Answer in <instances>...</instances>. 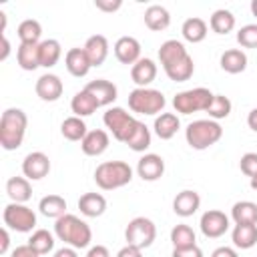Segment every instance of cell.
Masks as SVG:
<instances>
[{
  "instance_id": "cell-48",
  "label": "cell",
  "mask_w": 257,
  "mask_h": 257,
  "mask_svg": "<svg viewBox=\"0 0 257 257\" xmlns=\"http://www.w3.org/2000/svg\"><path fill=\"white\" fill-rule=\"evenodd\" d=\"M86 257H110V251L104 245H92L86 251Z\"/></svg>"
},
{
  "instance_id": "cell-1",
  "label": "cell",
  "mask_w": 257,
  "mask_h": 257,
  "mask_svg": "<svg viewBox=\"0 0 257 257\" xmlns=\"http://www.w3.org/2000/svg\"><path fill=\"white\" fill-rule=\"evenodd\" d=\"M54 235L58 241L74 249H86L92 241V231L88 223L72 213H66L54 221Z\"/></svg>"
},
{
  "instance_id": "cell-22",
  "label": "cell",
  "mask_w": 257,
  "mask_h": 257,
  "mask_svg": "<svg viewBox=\"0 0 257 257\" xmlns=\"http://www.w3.org/2000/svg\"><path fill=\"white\" fill-rule=\"evenodd\" d=\"M153 128H155V135L161 139V141H169L177 135V131L181 128V120L175 112H161L155 122H153Z\"/></svg>"
},
{
  "instance_id": "cell-7",
  "label": "cell",
  "mask_w": 257,
  "mask_h": 257,
  "mask_svg": "<svg viewBox=\"0 0 257 257\" xmlns=\"http://www.w3.org/2000/svg\"><path fill=\"white\" fill-rule=\"evenodd\" d=\"M102 122H104V126L110 131V135L118 143H126L128 137L133 135V131L139 124V120L131 112H126L122 106H110V108H106V112L102 114Z\"/></svg>"
},
{
  "instance_id": "cell-43",
  "label": "cell",
  "mask_w": 257,
  "mask_h": 257,
  "mask_svg": "<svg viewBox=\"0 0 257 257\" xmlns=\"http://www.w3.org/2000/svg\"><path fill=\"white\" fill-rule=\"evenodd\" d=\"M171 257H203V251L199 245L193 247H183V249H173Z\"/></svg>"
},
{
  "instance_id": "cell-41",
  "label": "cell",
  "mask_w": 257,
  "mask_h": 257,
  "mask_svg": "<svg viewBox=\"0 0 257 257\" xmlns=\"http://www.w3.org/2000/svg\"><path fill=\"white\" fill-rule=\"evenodd\" d=\"M237 42L241 48H257V24H245L237 30Z\"/></svg>"
},
{
  "instance_id": "cell-24",
  "label": "cell",
  "mask_w": 257,
  "mask_h": 257,
  "mask_svg": "<svg viewBox=\"0 0 257 257\" xmlns=\"http://www.w3.org/2000/svg\"><path fill=\"white\" fill-rule=\"evenodd\" d=\"M78 209L84 217L88 219H94V217H100L104 211H106V199L100 195V193H84L80 195L78 199Z\"/></svg>"
},
{
  "instance_id": "cell-40",
  "label": "cell",
  "mask_w": 257,
  "mask_h": 257,
  "mask_svg": "<svg viewBox=\"0 0 257 257\" xmlns=\"http://www.w3.org/2000/svg\"><path fill=\"white\" fill-rule=\"evenodd\" d=\"M231 108H233V104H231L229 96L215 94L213 100H211V104H209V108H207V114L213 120H221V118H227L231 114Z\"/></svg>"
},
{
  "instance_id": "cell-18",
  "label": "cell",
  "mask_w": 257,
  "mask_h": 257,
  "mask_svg": "<svg viewBox=\"0 0 257 257\" xmlns=\"http://www.w3.org/2000/svg\"><path fill=\"white\" fill-rule=\"evenodd\" d=\"M108 143H110L108 133L102 128H94V131H88L86 137L80 141V149L86 157H98L108 149Z\"/></svg>"
},
{
  "instance_id": "cell-44",
  "label": "cell",
  "mask_w": 257,
  "mask_h": 257,
  "mask_svg": "<svg viewBox=\"0 0 257 257\" xmlns=\"http://www.w3.org/2000/svg\"><path fill=\"white\" fill-rule=\"evenodd\" d=\"M94 6L96 10H102V12H116L122 2L120 0H94Z\"/></svg>"
},
{
  "instance_id": "cell-42",
  "label": "cell",
  "mask_w": 257,
  "mask_h": 257,
  "mask_svg": "<svg viewBox=\"0 0 257 257\" xmlns=\"http://www.w3.org/2000/svg\"><path fill=\"white\" fill-rule=\"evenodd\" d=\"M239 169L249 179L257 177V153H245L239 161Z\"/></svg>"
},
{
  "instance_id": "cell-51",
  "label": "cell",
  "mask_w": 257,
  "mask_h": 257,
  "mask_svg": "<svg viewBox=\"0 0 257 257\" xmlns=\"http://www.w3.org/2000/svg\"><path fill=\"white\" fill-rule=\"evenodd\" d=\"M247 124H249L251 131L257 133V108H251V110H249V114H247Z\"/></svg>"
},
{
  "instance_id": "cell-33",
  "label": "cell",
  "mask_w": 257,
  "mask_h": 257,
  "mask_svg": "<svg viewBox=\"0 0 257 257\" xmlns=\"http://www.w3.org/2000/svg\"><path fill=\"white\" fill-rule=\"evenodd\" d=\"M38 211L48 219H60L66 215V201L60 195H46L38 203Z\"/></svg>"
},
{
  "instance_id": "cell-32",
  "label": "cell",
  "mask_w": 257,
  "mask_h": 257,
  "mask_svg": "<svg viewBox=\"0 0 257 257\" xmlns=\"http://www.w3.org/2000/svg\"><path fill=\"white\" fill-rule=\"evenodd\" d=\"M231 219L235 221V225H257V203L253 201H237L231 207Z\"/></svg>"
},
{
  "instance_id": "cell-34",
  "label": "cell",
  "mask_w": 257,
  "mask_h": 257,
  "mask_svg": "<svg viewBox=\"0 0 257 257\" xmlns=\"http://www.w3.org/2000/svg\"><path fill=\"white\" fill-rule=\"evenodd\" d=\"M209 28L215 34H229L235 28V16H233V12L227 10V8L215 10L211 14V18H209Z\"/></svg>"
},
{
  "instance_id": "cell-37",
  "label": "cell",
  "mask_w": 257,
  "mask_h": 257,
  "mask_svg": "<svg viewBox=\"0 0 257 257\" xmlns=\"http://www.w3.org/2000/svg\"><path fill=\"white\" fill-rule=\"evenodd\" d=\"M124 145H126L131 151H135V153H145V151L151 147V131H149V126L139 120L137 128L133 131V135L128 137V141H126Z\"/></svg>"
},
{
  "instance_id": "cell-35",
  "label": "cell",
  "mask_w": 257,
  "mask_h": 257,
  "mask_svg": "<svg viewBox=\"0 0 257 257\" xmlns=\"http://www.w3.org/2000/svg\"><path fill=\"white\" fill-rule=\"evenodd\" d=\"M60 133H62V137H64L66 141L76 143V141H82L88 131H86V122H84L80 116H74V114H72V116H68V118L62 120Z\"/></svg>"
},
{
  "instance_id": "cell-6",
  "label": "cell",
  "mask_w": 257,
  "mask_h": 257,
  "mask_svg": "<svg viewBox=\"0 0 257 257\" xmlns=\"http://www.w3.org/2000/svg\"><path fill=\"white\" fill-rule=\"evenodd\" d=\"M213 92L205 86H197V88H189V90H181L175 94L173 98V106L177 112L181 114H193V112H207L211 100H213Z\"/></svg>"
},
{
  "instance_id": "cell-39",
  "label": "cell",
  "mask_w": 257,
  "mask_h": 257,
  "mask_svg": "<svg viewBox=\"0 0 257 257\" xmlns=\"http://www.w3.org/2000/svg\"><path fill=\"white\" fill-rule=\"evenodd\" d=\"M20 42H32V44H38L42 42L40 36H42V26L38 20H32V18H26L18 24V30H16Z\"/></svg>"
},
{
  "instance_id": "cell-29",
  "label": "cell",
  "mask_w": 257,
  "mask_h": 257,
  "mask_svg": "<svg viewBox=\"0 0 257 257\" xmlns=\"http://www.w3.org/2000/svg\"><path fill=\"white\" fill-rule=\"evenodd\" d=\"M100 104L96 102V98L88 92V90H78L74 96H72V100H70V110L74 112V116H80V118H84V116H90L96 108H98Z\"/></svg>"
},
{
  "instance_id": "cell-47",
  "label": "cell",
  "mask_w": 257,
  "mask_h": 257,
  "mask_svg": "<svg viewBox=\"0 0 257 257\" xmlns=\"http://www.w3.org/2000/svg\"><path fill=\"white\" fill-rule=\"evenodd\" d=\"M116 257H143V249L133 247V245H124V247L116 253Z\"/></svg>"
},
{
  "instance_id": "cell-27",
  "label": "cell",
  "mask_w": 257,
  "mask_h": 257,
  "mask_svg": "<svg viewBox=\"0 0 257 257\" xmlns=\"http://www.w3.org/2000/svg\"><path fill=\"white\" fill-rule=\"evenodd\" d=\"M219 64H221V68H223L225 72H229V74H239V72H243V70L247 68V54H245V50H241V48H229V50H225V52L221 54Z\"/></svg>"
},
{
  "instance_id": "cell-16",
  "label": "cell",
  "mask_w": 257,
  "mask_h": 257,
  "mask_svg": "<svg viewBox=\"0 0 257 257\" xmlns=\"http://www.w3.org/2000/svg\"><path fill=\"white\" fill-rule=\"evenodd\" d=\"M64 66L76 78L86 76L90 72V68H92V64H90L84 48H70V50H66V54H64Z\"/></svg>"
},
{
  "instance_id": "cell-28",
  "label": "cell",
  "mask_w": 257,
  "mask_h": 257,
  "mask_svg": "<svg viewBox=\"0 0 257 257\" xmlns=\"http://www.w3.org/2000/svg\"><path fill=\"white\" fill-rule=\"evenodd\" d=\"M6 195L12 203H26L32 197V185L26 177H10L6 181Z\"/></svg>"
},
{
  "instance_id": "cell-53",
  "label": "cell",
  "mask_w": 257,
  "mask_h": 257,
  "mask_svg": "<svg viewBox=\"0 0 257 257\" xmlns=\"http://www.w3.org/2000/svg\"><path fill=\"white\" fill-rule=\"evenodd\" d=\"M251 12H253V16L257 18V0H251Z\"/></svg>"
},
{
  "instance_id": "cell-45",
  "label": "cell",
  "mask_w": 257,
  "mask_h": 257,
  "mask_svg": "<svg viewBox=\"0 0 257 257\" xmlns=\"http://www.w3.org/2000/svg\"><path fill=\"white\" fill-rule=\"evenodd\" d=\"M10 257H40L28 243L26 245H18L16 249H12V253H10Z\"/></svg>"
},
{
  "instance_id": "cell-14",
  "label": "cell",
  "mask_w": 257,
  "mask_h": 257,
  "mask_svg": "<svg viewBox=\"0 0 257 257\" xmlns=\"http://www.w3.org/2000/svg\"><path fill=\"white\" fill-rule=\"evenodd\" d=\"M114 56L120 64H135L141 60V42L135 38V36H120L116 42H114Z\"/></svg>"
},
{
  "instance_id": "cell-15",
  "label": "cell",
  "mask_w": 257,
  "mask_h": 257,
  "mask_svg": "<svg viewBox=\"0 0 257 257\" xmlns=\"http://www.w3.org/2000/svg\"><path fill=\"white\" fill-rule=\"evenodd\" d=\"M187 56H189V52H187V48H185V44L181 40L171 38V40H165L159 46V60H161L163 70L169 68V66H173V64H177L179 60H183Z\"/></svg>"
},
{
  "instance_id": "cell-50",
  "label": "cell",
  "mask_w": 257,
  "mask_h": 257,
  "mask_svg": "<svg viewBox=\"0 0 257 257\" xmlns=\"http://www.w3.org/2000/svg\"><path fill=\"white\" fill-rule=\"evenodd\" d=\"M52 257H78V253H76V249H74V247H68V245H64V247L56 249Z\"/></svg>"
},
{
  "instance_id": "cell-11",
  "label": "cell",
  "mask_w": 257,
  "mask_h": 257,
  "mask_svg": "<svg viewBox=\"0 0 257 257\" xmlns=\"http://www.w3.org/2000/svg\"><path fill=\"white\" fill-rule=\"evenodd\" d=\"M50 173V159L42 151H32L22 161V175L28 181H40Z\"/></svg>"
},
{
  "instance_id": "cell-17",
  "label": "cell",
  "mask_w": 257,
  "mask_h": 257,
  "mask_svg": "<svg viewBox=\"0 0 257 257\" xmlns=\"http://www.w3.org/2000/svg\"><path fill=\"white\" fill-rule=\"evenodd\" d=\"M84 90H88V92L96 98V102H98L100 106H108V104H112V102L116 100V94H118L116 84H112V82L106 80V78L90 80V82L84 86Z\"/></svg>"
},
{
  "instance_id": "cell-54",
  "label": "cell",
  "mask_w": 257,
  "mask_h": 257,
  "mask_svg": "<svg viewBox=\"0 0 257 257\" xmlns=\"http://www.w3.org/2000/svg\"><path fill=\"white\" fill-rule=\"evenodd\" d=\"M249 185H251V189H255V191H257V177L249 179Z\"/></svg>"
},
{
  "instance_id": "cell-9",
  "label": "cell",
  "mask_w": 257,
  "mask_h": 257,
  "mask_svg": "<svg viewBox=\"0 0 257 257\" xmlns=\"http://www.w3.org/2000/svg\"><path fill=\"white\" fill-rule=\"evenodd\" d=\"M155 239H157V225L149 217H135V219L128 221V225L124 229L126 245L147 249V247L153 245Z\"/></svg>"
},
{
  "instance_id": "cell-21",
  "label": "cell",
  "mask_w": 257,
  "mask_h": 257,
  "mask_svg": "<svg viewBox=\"0 0 257 257\" xmlns=\"http://www.w3.org/2000/svg\"><path fill=\"white\" fill-rule=\"evenodd\" d=\"M131 78L137 88H147L157 78V64L151 58H141L131 66Z\"/></svg>"
},
{
  "instance_id": "cell-19",
  "label": "cell",
  "mask_w": 257,
  "mask_h": 257,
  "mask_svg": "<svg viewBox=\"0 0 257 257\" xmlns=\"http://www.w3.org/2000/svg\"><path fill=\"white\" fill-rule=\"evenodd\" d=\"M199 207H201V197L197 191H191V189L177 193V197L173 199V211L179 217H191L199 211Z\"/></svg>"
},
{
  "instance_id": "cell-20",
  "label": "cell",
  "mask_w": 257,
  "mask_h": 257,
  "mask_svg": "<svg viewBox=\"0 0 257 257\" xmlns=\"http://www.w3.org/2000/svg\"><path fill=\"white\" fill-rule=\"evenodd\" d=\"M82 48H84V52H86V56H88V60H90L92 66L104 64V60L108 56V40H106V36L92 34V36L86 38V42H84Z\"/></svg>"
},
{
  "instance_id": "cell-25",
  "label": "cell",
  "mask_w": 257,
  "mask_h": 257,
  "mask_svg": "<svg viewBox=\"0 0 257 257\" xmlns=\"http://www.w3.org/2000/svg\"><path fill=\"white\" fill-rule=\"evenodd\" d=\"M207 32H209V26H207V22H205L203 18H199V16L187 18V20L183 22V26H181L183 38H185L187 42H191V44L203 42V40L207 38Z\"/></svg>"
},
{
  "instance_id": "cell-12",
  "label": "cell",
  "mask_w": 257,
  "mask_h": 257,
  "mask_svg": "<svg viewBox=\"0 0 257 257\" xmlns=\"http://www.w3.org/2000/svg\"><path fill=\"white\" fill-rule=\"evenodd\" d=\"M34 90H36V96L44 102H54L62 96V90H64V84L60 80L58 74H52V72H44L42 76H38L36 84H34Z\"/></svg>"
},
{
  "instance_id": "cell-23",
  "label": "cell",
  "mask_w": 257,
  "mask_h": 257,
  "mask_svg": "<svg viewBox=\"0 0 257 257\" xmlns=\"http://www.w3.org/2000/svg\"><path fill=\"white\" fill-rule=\"evenodd\" d=\"M171 24V14L165 6L161 4H151L147 10H145V26L153 32H161L165 28H169Z\"/></svg>"
},
{
  "instance_id": "cell-49",
  "label": "cell",
  "mask_w": 257,
  "mask_h": 257,
  "mask_svg": "<svg viewBox=\"0 0 257 257\" xmlns=\"http://www.w3.org/2000/svg\"><path fill=\"white\" fill-rule=\"evenodd\" d=\"M0 239H2V243H0V255H6V253H8V245H10V233H8V227H2V231H0Z\"/></svg>"
},
{
  "instance_id": "cell-2",
  "label": "cell",
  "mask_w": 257,
  "mask_h": 257,
  "mask_svg": "<svg viewBox=\"0 0 257 257\" xmlns=\"http://www.w3.org/2000/svg\"><path fill=\"white\" fill-rule=\"evenodd\" d=\"M28 116L22 108H6L0 118V145L4 151H16L26 135Z\"/></svg>"
},
{
  "instance_id": "cell-52",
  "label": "cell",
  "mask_w": 257,
  "mask_h": 257,
  "mask_svg": "<svg viewBox=\"0 0 257 257\" xmlns=\"http://www.w3.org/2000/svg\"><path fill=\"white\" fill-rule=\"evenodd\" d=\"M10 54V42L6 38V34H2V52H0V60H6Z\"/></svg>"
},
{
  "instance_id": "cell-36",
  "label": "cell",
  "mask_w": 257,
  "mask_h": 257,
  "mask_svg": "<svg viewBox=\"0 0 257 257\" xmlns=\"http://www.w3.org/2000/svg\"><path fill=\"white\" fill-rule=\"evenodd\" d=\"M54 237L56 235H52L50 231H46V229H36V231H32V235L28 237V245L38 253V255H46V253H50L52 249H54Z\"/></svg>"
},
{
  "instance_id": "cell-4",
  "label": "cell",
  "mask_w": 257,
  "mask_h": 257,
  "mask_svg": "<svg viewBox=\"0 0 257 257\" xmlns=\"http://www.w3.org/2000/svg\"><path fill=\"white\" fill-rule=\"evenodd\" d=\"M133 181V169L124 161H104L94 169V183L102 191H114Z\"/></svg>"
},
{
  "instance_id": "cell-10",
  "label": "cell",
  "mask_w": 257,
  "mask_h": 257,
  "mask_svg": "<svg viewBox=\"0 0 257 257\" xmlns=\"http://www.w3.org/2000/svg\"><path fill=\"white\" fill-rule=\"evenodd\" d=\"M229 217L219 211V209H209L201 215V221H199V227H201V233L207 237V239H219L223 237L227 231H229Z\"/></svg>"
},
{
  "instance_id": "cell-30",
  "label": "cell",
  "mask_w": 257,
  "mask_h": 257,
  "mask_svg": "<svg viewBox=\"0 0 257 257\" xmlns=\"http://www.w3.org/2000/svg\"><path fill=\"white\" fill-rule=\"evenodd\" d=\"M231 241L237 249H251L257 245V225H235L231 231Z\"/></svg>"
},
{
  "instance_id": "cell-26",
  "label": "cell",
  "mask_w": 257,
  "mask_h": 257,
  "mask_svg": "<svg viewBox=\"0 0 257 257\" xmlns=\"http://www.w3.org/2000/svg\"><path fill=\"white\" fill-rule=\"evenodd\" d=\"M40 44V42H38ZM38 44L32 42H20V46L16 48V62L22 70H36L40 66V52H38Z\"/></svg>"
},
{
  "instance_id": "cell-8",
  "label": "cell",
  "mask_w": 257,
  "mask_h": 257,
  "mask_svg": "<svg viewBox=\"0 0 257 257\" xmlns=\"http://www.w3.org/2000/svg\"><path fill=\"white\" fill-rule=\"evenodd\" d=\"M2 219H4V227L16 233H30L36 227V213L24 203L10 201L2 211Z\"/></svg>"
},
{
  "instance_id": "cell-3",
  "label": "cell",
  "mask_w": 257,
  "mask_h": 257,
  "mask_svg": "<svg viewBox=\"0 0 257 257\" xmlns=\"http://www.w3.org/2000/svg\"><path fill=\"white\" fill-rule=\"evenodd\" d=\"M223 137V128L217 120L213 118H199L187 124L185 128V139L187 145L195 151H205L209 147H213L215 143H219Z\"/></svg>"
},
{
  "instance_id": "cell-13",
  "label": "cell",
  "mask_w": 257,
  "mask_h": 257,
  "mask_svg": "<svg viewBox=\"0 0 257 257\" xmlns=\"http://www.w3.org/2000/svg\"><path fill=\"white\" fill-rule=\"evenodd\" d=\"M165 173V159L157 153H145L137 163V175L143 181H159Z\"/></svg>"
},
{
  "instance_id": "cell-5",
  "label": "cell",
  "mask_w": 257,
  "mask_h": 257,
  "mask_svg": "<svg viewBox=\"0 0 257 257\" xmlns=\"http://www.w3.org/2000/svg\"><path fill=\"white\" fill-rule=\"evenodd\" d=\"M167 104V98L157 88H135L128 94V108L137 114H161Z\"/></svg>"
},
{
  "instance_id": "cell-31",
  "label": "cell",
  "mask_w": 257,
  "mask_h": 257,
  "mask_svg": "<svg viewBox=\"0 0 257 257\" xmlns=\"http://www.w3.org/2000/svg\"><path fill=\"white\" fill-rule=\"evenodd\" d=\"M38 52H40V66L52 68L62 56V46L56 38H48V40H42L38 44Z\"/></svg>"
},
{
  "instance_id": "cell-46",
  "label": "cell",
  "mask_w": 257,
  "mask_h": 257,
  "mask_svg": "<svg viewBox=\"0 0 257 257\" xmlns=\"http://www.w3.org/2000/svg\"><path fill=\"white\" fill-rule=\"evenodd\" d=\"M211 257H239V253H237L233 247L221 245V247H217V249L211 253Z\"/></svg>"
},
{
  "instance_id": "cell-38",
  "label": "cell",
  "mask_w": 257,
  "mask_h": 257,
  "mask_svg": "<svg viewBox=\"0 0 257 257\" xmlns=\"http://www.w3.org/2000/svg\"><path fill=\"white\" fill-rule=\"evenodd\" d=\"M195 241H197L195 231H193L189 225L181 223V225H175V227L171 229V243H173V249L193 247V245H197Z\"/></svg>"
}]
</instances>
